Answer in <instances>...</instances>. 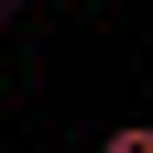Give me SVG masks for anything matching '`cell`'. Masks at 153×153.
<instances>
[{"label":"cell","instance_id":"cell-1","mask_svg":"<svg viewBox=\"0 0 153 153\" xmlns=\"http://www.w3.org/2000/svg\"><path fill=\"white\" fill-rule=\"evenodd\" d=\"M99 153H153V120H120V131H109Z\"/></svg>","mask_w":153,"mask_h":153}]
</instances>
